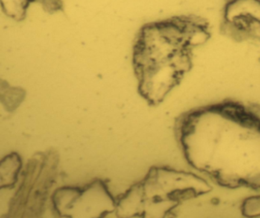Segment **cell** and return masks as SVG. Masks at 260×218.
<instances>
[{"label": "cell", "instance_id": "6da1fadb", "mask_svg": "<svg viewBox=\"0 0 260 218\" xmlns=\"http://www.w3.org/2000/svg\"><path fill=\"white\" fill-rule=\"evenodd\" d=\"M175 135L188 163L228 187L260 189V105L234 99L176 117Z\"/></svg>", "mask_w": 260, "mask_h": 218}, {"label": "cell", "instance_id": "7a4b0ae2", "mask_svg": "<svg viewBox=\"0 0 260 218\" xmlns=\"http://www.w3.org/2000/svg\"><path fill=\"white\" fill-rule=\"evenodd\" d=\"M209 22L196 15L146 23L137 34L132 64L140 96L151 106L164 102L193 66V50L211 38Z\"/></svg>", "mask_w": 260, "mask_h": 218}, {"label": "cell", "instance_id": "3957f363", "mask_svg": "<svg viewBox=\"0 0 260 218\" xmlns=\"http://www.w3.org/2000/svg\"><path fill=\"white\" fill-rule=\"evenodd\" d=\"M220 30L236 42L260 46V0H226Z\"/></svg>", "mask_w": 260, "mask_h": 218}, {"label": "cell", "instance_id": "277c9868", "mask_svg": "<svg viewBox=\"0 0 260 218\" xmlns=\"http://www.w3.org/2000/svg\"><path fill=\"white\" fill-rule=\"evenodd\" d=\"M39 0H0L3 12L9 18L22 21L26 18L27 11L31 3Z\"/></svg>", "mask_w": 260, "mask_h": 218}, {"label": "cell", "instance_id": "5b68a950", "mask_svg": "<svg viewBox=\"0 0 260 218\" xmlns=\"http://www.w3.org/2000/svg\"><path fill=\"white\" fill-rule=\"evenodd\" d=\"M42 9L49 15L64 11L63 0H39Z\"/></svg>", "mask_w": 260, "mask_h": 218}, {"label": "cell", "instance_id": "8992f818", "mask_svg": "<svg viewBox=\"0 0 260 218\" xmlns=\"http://www.w3.org/2000/svg\"><path fill=\"white\" fill-rule=\"evenodd\" d=\"M258 61H259V63H260V58H259V59H258Z\"/></svg>", "mask_w": 260, "mask_h": 218}]
</instances>
